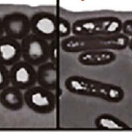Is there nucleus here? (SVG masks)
Masks as SVG:
<instances>
[{
    "label": "nucleus",
    "mask_w": 132,
    "mask_h": 132,
    "mask_svg": "<svg viewBox=\"0 0 132 132\" xmlns=\"http://www.w3.org/2000/svg\"><path fill=\"white\" fill-rule=\"evenodd\" d=\"M4 35V31L3 25L2 18L0 17V37H1Z\"/></svg>",
    "instance_id": "nucleus-18"
},
{
    "label": "nucleus",
    "mask_w": 132,
    "mask_h": 132,
    "mask_svg": "<svg viewBox=\"0 0 132 132\" xmlns=\"http://www.w3.org/2000/svg\"><path fill=\"white\" fill-rule=\"evenodd\" d=\"M20 44L22 59L35 67L49 61V41L31 32Z\"/></svg>",
    "instance_id": "nucleus-4"
},
{
    "label": "nucleus",
    "mask_w": 132,
    "mask_h": 132,
    "mask_svg": "<svg viewBox=\"0 0 132 132\" xmlns=\"http://www.w3.org/2000/svg\"><path fill=\"white\" fill-rule=\"evenodd\" d=\"M31 32L48 41L58 37L59 17L53 13L37 12L30 18Z\"/></svg>",
    "instance_id": "nucleus-6"
},
{
    "label": "nucleus",
    "mask_w": 132,
    "mask_h": 132,
    "mask_svg": "<svg viewBox=\"0 0 132 132\" xmlns=\"http://www.w3.org/2000/svg\"><path fill=\"white\" fill-rule=\"evenodd\" d=\"M37 84L42 87L54 92L57 87V65L47 61L37 67Z\"/></svg>",
    "instance_id": "nucleus-12"
},
{
    "label": "nucleus",
    "mask_w": 132,
    "mask_h": 132,
    "mask_svg": "<svg viewBox=\"0 0 132 132\" xmlns=\"http://www.w3.org/2000/svg\"><path fill=\"white\" fill-rule=\"evenodd\" d=\"M72 33V27L70 22L63 17H59L58 37L65 38L69 37Z\"/></svg>",
    "instance_id": "nucleus-14"
},
{
    "label": "nucleus",
    "mask_w": 132,
    "mask_h": 132,
    "mask_svg": "<svg viewBox=\"0 0 132 132\" xmlns=\"http://www.w3.org/2000/svg\"><path fill=\"white\" fill-rule=\"evenodd\" d=\"M121 33L128 36L131 37L132 36V20L130 19H127L122 22Z\"/></svg>",
    "instance_id": "nucleus-17"
},
{
    "label": "nucleus",
    "mask_w": 132,
    "mask_h": 132,
    "mask_svg": "<svg viewBox=\"0 0 132 132\" xmlns=\"http://www.w3.org/2000/svg\"><path fill=\"white\" fill-rule=\"evenodd\" d=\"M21 59L20 41L5 35L0 37V63L11 67Z\"/></svg>",
    "instance_id": "nucleus-9"
},
{
    "label": "nucleus",
    "mask_w": 132,
    "mask_h": 132,
    "mask_svg": "<svg viewBox=\"0 0 132 132\" xmlns=\"http://www.w3.org/2000/svg\"><path fill=\"white\" fill-rule=\"evenodd\" d=\"M9 71L10 84L21 91H25L37 84L35 67L23 60L11 66Z\"/></svg>",
    "instance_id": "nucleus-7"
},
{
    "label": "nucleus",
    "mask_w": 132,
    "mask_h": 132,
    "mask_svg": "<svg viewBox=\"0 0 132 132\" xmlns=\"http://www.w3.org/2000/svg\"><path fill=\"white\" fill-rule=\"evenodd\" d=\"M130 39L121 32L108 36L72 35L62 39L60 46L62 51L69 53L101 50L122 51L128 48Z\"/></svg>",
    "instance_id": "nucleus-2"
},
{
    "label": "nucleus",
    "mask_w": 132,
    "mask_h": 132,
    "mask_svg": "<svg viewBox=\"0 0 132 132\" xmlns=\"http://www.w3.org/2000/svg\"><path fill=\"white\" fill-rule=\"evenodd\" d=\"M117 59L116 54L112 50H101L87 51L80 53L79 63L86 67H100L111 64Z\"/></svg>",
    "instance_id": "nucleus-10"
},
{
    "label": "nucleus",
    "mask_w": 132,
    "mask_h": 132,
    "mask_svg": "<svg viewBox=\"0 0 132 132\" xmlns=\"http://www.w3.org/2000/svg\"><path fill=\"white\" fill-rule=\"evenodd\" d=\"M58 54V42L57 40L55 39L49 41V61L57 65Z\"/></svg>",
    "instance_id": "nucleus-16"
},
{
    "label": "nucleus",
    "mask_w": 132,
    "mask_h": 132,
    "mask_svg": "<svg viewBox=\"0 0 132 132\" xmlns=\"http://www.w3.org/2000/svg\"><path fill=\"white\" fill-rule=\"evenodd\" d=\"M94 125L101 130H130L131 127L125 122L109 113H102L94 121Z\"/></svg>",
    "instance_id": "nucleus-13"
},
{
    "label": "nucleus",
    "mask_w": 132,
    "mask_h": 132,
    "mask_svg": "<svg viewBox=\"0 0 132 132\" xmlns=\"http://www.w3.org/2000/svg\"><path fill=\"white\" fill-rule=\"evenodd\" d=\"M64 85L66 90L71 94L98 98L109 103H119L125 97L124 89L118 85L80 75L68 77Z\"/></svg>",
    "instance_id": "nucleus-1"
},
{
    "label": "nucleus",
    "mask_w": 132,
    "mask_h": 132,
    "mask_svg": "<svg viewBox=\"0 0 132 132\" xmlns=\"http://www.w3.org/2000/svg\"><path fill=\"white\" fill-rule=\"evenodd\" d=\"M0 104L9 111H18L25 104L24 94L21 90L9 85L0 92Z\"/></svg>",
    "instance_id": "nucleus-11"
},
{
    "label": "nucleus",
    "mask_w": 132,
    "mask_h": 132,
    "mask_svg": "<svg viewBox=\"0 0 132 132\" xmlns=\"http://www.w3.org/2000/svg\"><path fill=\"white\" fill-rule=\"evenodd\" d=\"M10 84L9 69L8 67L0 63V92Z\"/></svg>",
    "instance_id": "nucleus-15"
},
{
    "label": "nucleus",
    "mask_w": 132,
    "mask_h": 132,
    "mask_svg": "<svg viewBox=\"0 0 132 132\" xmlns=\"http://www.w3.org/2000/svg\"><path fill=\"white\" fill-rule=\"evenodd\" d=\"M4 35L21 41L30 33V18L21 12H12L6 14L3 18Z\"/></svg>",
    "instance_id": "nucleus-8"
},
{
    "label": "nucleus",
    "mask_w": 132,
    "mask_h": 132,
    "mask_svg": "<svg viewBox=\"0 0 132 132\" xmlns=\"http://www.w3.org/2000/svg\"><path fill=\"white\" fill-rule=\"evenodd\" d=\"M24 98L25 104L36 113L48 114L55 110L56 100L54 92L39 85L25 90Z\"/></svg>",
    "instance_id": "nucleus-5"
},
{
    "label": "nucleus",
    "mask_w": 132,
    "mask_h": 132,
    "mask_svg": "<svg viewBox=\"0 0 132 132\" xmlns=\"http://www.w3.org/2000/svg\"><path fill=\"white\" fill-rule=\"evenodd\" d=\"M122 20L112 16L79 19L71 25L72 34L79 36H108L121 32Z\"/></svg>",
    "instance_id": "nucleus-3"
}]
</instances>
